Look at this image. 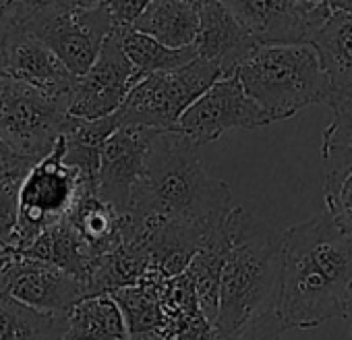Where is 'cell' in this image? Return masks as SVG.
<instances>
[{
  "label": "cell",
  "instance_id": "obj_13",
  "mask_svg": "<svg viewBox=\"0 0 352 340\" xmlns=\"http://www.w3.org/2000/svg\"><path fill=\"white\" fill-rule=\"evenodd\" d=\"M157 133L143 125H120L102 147L98 195L120 214L131 208L133 191L145 173L147 153Z\"/></svg>",
  "mask_w": 352,
  "mask_h": 340
},
{
  "label": "cell",
  "instance_id": "obj_38",
  "mask_svg": "<svg viewBox=\"0 0 352 340\" xmlns=\"http://www.w3.org/2000/svg\"><path fill=\"white\" fill-rule=\"evenodd\" d=\"M0 253H3V251H0ZM0 297H3V295H0Z\"/></svg>",
  "mask_w": 352,
  "mask_h": 340
},
{
  "label": "cell",
  "instance_id": "obj_22",
  "mask_svg": "<svg viewBox=\"0 0 352 340\" xmlns=\"http://www.w3.org/2000/svg\"><path fill=\"white\" fill-rule=\"evenodd\" d=\"M67 313L30 307L13 297H0V340H67Z\"/></svg>",
  "mask_w": 352,
  "mask_h": 340
},
{
  "label": "cell",
  "instance_id": "obj_26",
  "mask_svg": "<svg viewBox=\"0 0 352 340\" xmlns=\"http://www.w3.org/2000/svg\"><path fill=\"white\" fill-rule=\"evenodd\" d=\"M284 332L286 330L280 321L276 307H270L251 321H247L241 330L220 340H282Z\"/></svg>",
  "mask_w": 352,
  "mask_h": 340
},
{
  "label": "cell",
  "instance_id": "obj_23",
  "mask_svg": "<svg viewBox=\"0 0 352 340\" xmlns=\"http://www.w3.org/2000/svg\"><path fill=\"white\" fill-rule=\"evenodd\" d=\"M228 251V231L226 224L222 231L212 235L195 253L189 268L185 270L197 290L199 305L204 313L216 323L218 317V305H220V280H222V268L226 262Z\"/></svg>",
  "mask_w": 352,
  "mask_h": 340
},
{
  "label": "cell",
  "instance_id": "obj_34",
  "mask_svg": "<svg viewBox=\"0 0 352 340\" xmlns=\"http://www.w3.org/2000/svg\"><path fill=\"white\" fill-rule=\"evenodd\" d=\"M336 3V11L342 9V11H352V0H333Z\"/></svg>",
  "mask_w": 352,
  "mask_h": 340
},
{
  "label": "cell",
  "instance_id": "obj_15",
  "mask_svg": "<svg viewBox=\"0 0 352 340\" xmlns=\"http://www.w3.org/2000/svg\"><path fill=\"white\" fill-rule=\"evenodd\" d=\"M7 75L56 98H71L77 79L46 42L19 28L9 38Z\"/></svg>",
  "mask_w": 352,
  "mask_h": 340
},
{
  "label": "cell",
  "instance_id": "obj_5",
  "mask_svg": "<svg viewBox=\"0 0 352 340\" xmlns=\"http://www.w3.org/2000/svg\"><path fill=\"white\" fill-rule=\"evenodd\" d=\"M218 79H222V71L201 56L179 69L151 73L131 89L124 104L116 110L118 120L120 125L179 131L181 116Z\"/></svg>",
  "mask_w": 352,
  "mask_h": 340
},
{
  "label": "cell",
  "instance_id": "obj_24",
  "mask_svg": "<svg viewBox=\"0 0 352 340\" xmlns=\"http://www.w3.org/2000/svg\"><path fill=\"white\" fill-rule=\"evenodd\" d=\"M120 32H122L124 52L141 77H147L160 71L179 69L197 59L195 44L187 48H170L135 28H120Z\"/></svg>",
  "mask_w": 352,
  "mask_h": 340
},
{
  "label": "cell",
  "instance_id": "obj_27",
  "mask_svg": "<svg viewBox=\"0 0 352 340\" xmlns=\"http://www.w3.org/2000/svg\"><path fill=\"white\" fill-rule=\"evenodd\" d=\"M325 210L336 222L352 235V175L329 195H325Z\"/></svg>",
  "mask_w": 352,
  "mask_h": 340
},
{
  "label": "cell",
  "instance_id": "obj_6",
  "mask_svg": "<svg viewBox=\"0 0 352 340\" xmlns=\"http://www.w3.org/2000/svg\"><path fill=\"white\" fill-rule=\"evenodd\" d=\"M69 120V98L48 96L11 75L0 77V137L21 156L44 158Z\"/></svg>",
  "mask_w": 352,
  "mask_h": 340
},
{
  "label": "cell",
  "instance_id": "obj_18",
  "mask_svg": "<svg viewBox=\"0 0 352 340\" xmlns=\"http://www.w3.org/2000/svg\"><path fill=\"white\" fill-rule=\"evenodd\" d=\"M133 28L170 48H187L199 36V7L187 0H153Z\"/></svg>",
  "mask_w": 352,
  "mask_h": 340
},
{
  "label": "cell",
  "instance_id": "obj_9",
  "mask_svg": "<svg viewBox=\"0 0 352 340\" xmlns=\"http://www.w3.org/2000/svg\"><path fill=\"white\" fill-rule=\"evenodd\" d=\"M0 295L50 313L69 309L89 295L87 284L67 270L7 247L0 253Z\"/></svg>",
  "mask_w": 352,
  "mask_h": 340
},
{
  "label": "cell",
  "instance_id": "obj_19",
  "mask_svg": "<svg viewBox=\"0 0 352 340\" xmlns=\"http://www.w3.org/2000/svg\"><path fill=\"white\" fill-rule=\"evenodd\" d=\"M65 218L75 226L96 257L112 251L122 241L124 214L98 193H79Z\"/></svg>",
  "mask_w": 352,
  "mask_h": 340
},
{
  "label": "cell",
  "instance_id": "obj_7",
  "mask_svg": "<svg viewBox=\"0 0 352 340\" xmlns=\"http://www.w3.org/2000/svg\"><path fill=\"white\" fill-rule=\"evenodd\" d=\"M77 170L65 162V135L23 177L13 249L25 251L48 226L63 220L79 195Z\"/></svg>",
  "mask_w": 352,
  "mask_h": 340
},
{
  "label": "cell",
  "instance_id": "obj_17",
  "mask_svg": "<svg viewBox=\"0 0 352 340\" xmlns=\"http://www.w3.org/2000/svg\"><path fill=\"white\" fill-rule=\"evenodd\" d=\"M23 253L44 259L48 264H54L67 270L69 274L81 278L85 284H89L94 266L98 262L94 251L87 247V243L81 239V235L75 231V226L67 218L48 226Z\"/></svg>",
  "mask_w": 352,
  "mask_h": 340
},
{
  "label": "cell",
  "instance_id": "obj_33",
  "mask_svg": "<svg viewBox=\"0 0 352 340\" xmlns=\"http://www.w3.org/2000/svg\"><path fill=\"white\" fill-rule=\"evenodd\" d=\"M350 326H352V282L348 286V293H346V301H344V317Z\"/></svg>",
  "mask_w": 352,
  "mask_h": 340
},
{
  "label": "cell",
  "instance_id": "obj_3",
  "mask_svg": "<svg viewBox=\"0 0 352 340\" xmlns=\"http://www.w3.org/2000/svg\"><path fill=\"white\" fill-rule=\"evenodd\" d=\"M226 231L228 251L216 317L220 338L276 307L282 276V233L239 206L228 214Z\"/></svg>",
  "mask_w": 352,
  "mask_h": 340
},
{
  "label": "cell",
  "instance_id": "obj_20",
  "mask_svg": "<svg viewBox=\"0 0 352 340\" xmlns=\"http://www.w3.org/2000/svg\"><path fill=\"white\" fill-rule=\"evenodd\" d=\"M67 340H129L124 313L110 293L87 295L67 313Z\"/></svg>",
  "mask_w": 352,
  "mask_h": 340
},
{
  "label": "cell",
  "instance_id": "obj_28",
  "mask_svg": "<svg viewBox=\"0 0 352 340\" xmlns=\"http://www.w3.org/2000/svg\"><path fill=\"white\" fill-rule=\"evenodd\" d=\"M153 0H108V9L116 28H133Z\"/></svg>",
  "mask_w": 352,
  "mask_h": 340
},
{
  "label": "cell",
  "instance_id": "obj_2",
  "mask_svg": "<svg viewBox=\"0 0 352 340\" xmlns=\"http://www.w3.org/2000/svg\"><path fill=\"white\" fill-rule=\"evenodd\" d=\"M232 208L230 187L206 173L199 145L183 131H160L126 216L185 224L212 237L224 229Z\"/></svg>",
  "mask_w": 352,
  "mask_h": 340
},
{
  "label": "cell",
  "instance_id": "obj_31",
  "mask_svg": "<svg viewBox=\"0 0 352 340\" xmlns=\"http://www.w3.org/2000/svg\"><path fill=\"white\" fill-rule=\"evenodd\" d=\"M11 32H13V25L0 21V77L7 75V50H9Z\"/></svg>",
  "mask_w": 352,
  "mask_h": 340
},
{
  "label": "cell",
  "instance_id": "obj_4",
  "mask_svg": "<svg viewBox=\"0 0 352 340\" xmlns=\"http://www.w3.org/2000/svg\"><path fill=\"white\" fill-rule=\"evenodd\" d=\"M236 77L270 123L292 118L313 104L327 106L331 100V85L313 44L261 46Z\"/></svg>",
  "mask_w": 352,
  "mask_h": 340
},
{
  "label": "cell",
  "instance_id": "obj_37",
  "mask_svg": "<svg viewBox=\"0 0 352 340\" xmlns=\"http://www.w3.org/2000/svg\"><path fill=\"white\" fill-rule=\"evenodd\" d=\"M7 249V245H3V243H0V251H5Z\"/></svg>",
  "mask_w": 352,
  "mask_h": 340
},
{
  "label": "cell",
  "instance_id": "obj_29",
  "mask_svg": "<svg viewBox=\"0 0 352 340\" xmlns=\"http://www.w3.org/2000/svg\"><path fill=\"white\" fill-rule=\"evenodd\" d=\"M36 162L15 151L3 137H0V177H7L13 173H28Z\"/></svg>",
  "mask_w": 352,
  "mask_h": 340
},
{
  "label": "cell",
  "instance_id": "obj_21",
  "mask_svg": "<svg viewBox=\"0 0 352 340\" xmlns=\"http://www.w3.org/2000/svg\"><path fill=\"white\" fill-rule=\"evenodd\" d=\"M329 110L331 120L321 141L325 195L333 193L352 175V96L333 100Z\"/></svg>",
  "mask_w": 352,
  "mask_h": 340
},
{
  "label": "cell",
  "instance_id": "obj_36",
  "mask_svg": "<svg viewBox=\"0 0 352 340\" xmlns=\"http://www.w3.org/2000/svg\"><path fill=\"white\" fill-rule=\"evenodd\" d=\"M187 3H193L195 7H201V5H206L208 0H187Z\"/></svg>",
  "mask_w": 352,
  "mask_h": 340
},
{
  "label": "cell",
  "instance_id": "obj_11",
  "mask_svg": "<svg viewBox=\"0 0 352 340\" xmlns=\"http://www.w3.org/2000/svg\"><path fill=\"white\" fill-rule=\"evenodd\" d=\"M259 46L313 44L333 9L307 0H222Z\"/></svg>",
  "mask_w": 352,
  "mask_h": 340
},
{
  "label": "cell",
  "instance_id": "obj_12",
  "mask_svg": "<svg viewBox=\"0 0 352 340\" xmlns=\"http://www.w3.org/2000/svg\"><path fill=\"white\" fill-rule=\"evenodd\" d=\"M272 125L261 106L245 92L236 75L218 79L181 116L179 131L197 145L218 141L230 129H259Z\"/></svg>",
  "mask_w": 352,
  "mask_h": 340
},
{
  "label": "cell",
  "instance_id": "obj_8",
  "mask_svg": "<svg viewBox=\"0 0 352 340\" xmlns=\"http://www.w3.org/2000/svg\"><path fill=\"white\" fill-rule=\"evenodd\" d=\"M114 28L108 3L94 9H69L52 0H36L32 13L19 25L46 42L75 77L87 73L96 63Z\"/></svg>",
  "mask_w": 352,
  "mask_h": 340
},
{
  "label": "cell",
  "instance_id": "obj_10",
  "mask_svg": "<svg viewBox=\"0 0 352 340\" xmlns=\"http://www.w3.org/2000/svg\"><path fill=\"white\" fill-rule=\"evenodd\" d=\"M141 79L143 77L124 52L120 28H114L96 63L87 69V73L75 79L69 98V114L79 118L110 116L124 104L126 96Z\"/></svg>",
  "mask_w": 352,
  "mask_h": 340
},
{
  "label": "cell",
  "instance_id": "obj_35",
  "mask_svg": "<svg viewBox=\"0 0 352 340\" xmlns=\"http://www.w3.org/2000/svg\"><path fill=\"white\" fill-rule=\"evenodd\" d=\"M307 3H313V5H325V7H331L336 11V3L333 0H307Z\"/></svg>",
  "mask_w": 352,
  "mask_h": 340
},
{
  "label": "cell",
  "instance_id": "obj_14",
  "mask_svg": "<svg viewBox=\"0 0 352 340\" xmlns=\"http://www.w3.org/2000/svg\"><path fill=\"white\" fill-rule=\"evenodd\" d=\"M201 28L195 40L197 56L214 63L222 77H232L261 48L253 34L232 15L222 0L199 7Z\"/></svg>",
  "mask_w": 352,
  "mask_h": 340
},
{
  "label": "cell",
  "instance_id": "obj_30",
  "mask_svg": "<svg viewBox=\"0 0 352 340\" xmlns=\"http://www.w3.org/2000/svg\"><path fill=\"white\" fill-rule=\"evenodd\" d=\"M36 0H0V21L19 28L32 13Z\"/></svg>",
  "mask_w": 352,
  "mask_h": 340
},
{
  "label": "cell",
  "instance_id": "obj_25",
  "mask_svg": "<svg viewBox=\"0 0 352 340\" xmlns=\"http://www.w3.org/2000/svg\"><path fill=\"white\" fill-rule=\"evenodd\" d=\"M28 173L0 177V243L11 247L19 220V189Z\"/></svg>",
  "mask_w": 352,
  "mask_h": 340
},
{
  "label": "cell",
  "instance_id": "obj_32",
  "mask_svg": "<svg viewBox=\"0 0 352 340\" xmlns=\"http://www.w3.org/2000/svg\"><path fill=\"white\" fill-rule=\"evenodd\" d=\"M52 3L60 7H69V9H94V7L106 5L108 0H52Z\"/></svg>",
  "mask_w": 352,
  "mask_h": 340
},
{
  "label": "cell",
  "instance_id": "obj_1",
  "mask_svg": "<svg viewBox=\"0 0 352 340\" xmlns=\"http://www.w3.org/2000/svg\"><path fill=\"white\" fill-rule=\"evenodd\" d=\"M352 282V235L325 210L282 233L276 311L284 330H311L344 317Z\"/></svg>",
  "mask_w": 352,
  "mask_h": 340
},
{
  "label": "cell",
  "instance_id": "obj_16",
  "mask_svg": "<svg viewBox=\"0 0 352 340\" xmlns=\"http://www.w3.org/2000/svg\"><path fill=\"white\" fill-rule=\"evenodd\" d=\"M313 46L331 85L329 104L352 96V11H333L315 36Z\"/></svg>",
  "mask_w": 352,
  "mask_h": 340
}]
</instances>
